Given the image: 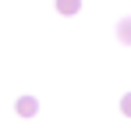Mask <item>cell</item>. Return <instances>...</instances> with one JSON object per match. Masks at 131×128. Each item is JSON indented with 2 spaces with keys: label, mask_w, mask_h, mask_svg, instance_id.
<instances>
[{
  "label": "cell",
  "mask_w": 131,
  "mask_h": 128,
  "mask_svg": "<svg viewBox=\"0 0 131 128\" xmlns=\"http://www.w3.org/2000/svg\"><path fill=\"white\" fill-rule=\"evenodd\" d=\"M14 114H18V117H36V114H39V100H36L32 93L18 96V100H14Z\"/></svg>",
  "instance_id": "6da1fadb"
},
{
  "label": "cell",
  "mask_w": 131,
  "mask_h": 128,
  "mask_svg": "<svg viewBox=\"0 0 131 128\" xmlns=\"http://www.w3.org/2000/svg\"><path fill=\"white\" fill-rule=\"evenodd\" d=\"M53 7H57V14H64V18H74V14L82 11V0H57Z\"/></svg>",
  "instance_id": "7a4b0ae2"
},
{
  "label": "cell",
  "mask_w": 131,
  "mask_h": 128,
  "mask_svg": "<svg viewBox=\"0 0 131 128\" xmlns=\"http://www.w3.org/2000/svg\"><path fill=\"white\" fill-rule=\"evenodd\" d=\"M117 39L124 43V46H131V14L117 21Z\"/></svg>",
  "instance_id": "3957f363"
},
{
  "label": "cell",
  "mask_w": 131,
  "mask_h": 128,
  "mask_svg": "<svg viewBox=\"0 0 131 128\" xmlns=\"http://www.w3.org/2000/svg\"><path fill=\"white\" fill-rule=\"evenodd\" d=\"M121 114H124V117H131V93H124V96H121Z\"/></svg>",
  "instance_id": "277c9868"
}]
</instances>
